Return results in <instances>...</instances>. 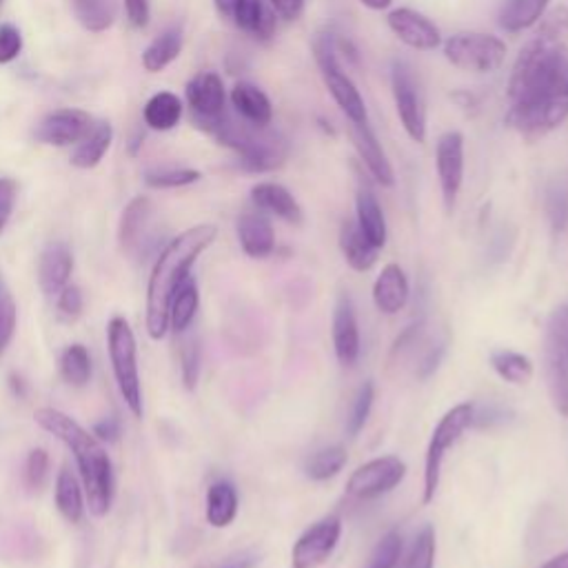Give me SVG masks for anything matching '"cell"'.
I'll use <instances>...</instances> for the list:
<instances>
[{
	"mask_svg": "<svg viewBox=\"0 0 568 568\" xmlns=\"http://www.w3.org/2000/svg\"><path fill=\"white\" fill-rule=\"evenodd\" d=\"M50 473V455L43 449H34L25 462V484L30 491H41Z\"/></svg>",
	"mask_w": 568,
	"mask_h": 568,
	"instance_id": "cell-45",
	"label": "cell"
},
{
	"mask_svg": "<svg viewBox=\"0 0 568 568\" xmlns=\"http://www.w3.org/2000/svg\"><path fill=\"white\" fill-rule=\"evenodd\" d=\"M238 515V491L231 482H213L207 491V522L213 528H227Z\"/></svg>",
	"mask_w": 568,
	"mask_h": 568,
	"instance_id": "cell-29",
	"label": "cell"
},
{
	"mask_svg": "<svg viewBox=\"0 0 568 568\" xmlns=\"http://www.w3.org/2000/svg\"><path fill=\"white\" fill-rule=\"evenodd\" d=\"M23 50V36L14 25H0V65L19 59Z\"/></svg>",
	"mask_w": 568,
	"mask_h": 568,
	"instance_id": "cell-46",
	"label": "cell"
},
{
	"mask_svg": "<svg viewBox=\"0 0 568 568\" xmlns=\"http://www.w3.org/2000/svg\"><path fill=\"white\" fill-rule=\"evenodd\" d=\"M94 435H96L98 440H105V442H116L118 435H120L118 420H116V418H105L103 422H96Z\"/></svg>",
	"mask_w": 568,
	"mask_h": 568,
	"instance_id": "cell-53",
	"label": "cell"
},
{
	"mask_svg": "<svg viewBox=\"0 0 568 568\" xmlns=\"http://www.w3.org/2000/svg\"><path fill=\"white\" fill-rule=\"evenodd\" d=\"M544 378L555 413L568 418V305H557L546 320Z\"/></svg>",
	"mask_w": 568,
	"mask_h": 568,
	"instance_id": "cell-5",
	"label": "cell"
},
{
	"mask_svg": "<svg viewBox=\"0 0 568 568\" xmlns=\"http://www.w3.org/2000/svg\"><path fill=\"white\" fill-rule=\"evenodd\" d=\"M56 506L70 524L83 522V515H85L83 491L78 486L76 475L70 469H63L56 477Z\"/></svg>",
	"mask_w": 568,
	"mask_h": 568,
	"instance_id": "cell-35",
	"label": "cell"
},
{
	"mask_svg": "<svg viewBox=\"0 0 568 568\" xmlns=\"http://www.w3.org/2000/svg\"><path fill=\"white\" fill-rule=\"evenodd\" d=\"M356 222L374 246L382 249L387 244V218L369 187H360L356 196Z\"/></svg>",
	"mask_w": 568,
	"mask_h": 568,
	"instance_id": "cell-27",
	"label": "cell"
},
{
	"mask_svg": "<svg viewBox=\"0 0 568 568\" xmlns=\"http://www.w3.org/2000/svg\"><path fill=\"white\" fill-rule=\"evenodd\" d=\"M387 23H389V30L411 50L433 52L442 45V34L438 25L422 12H416L411 8H400L387 17Z\"/></svg>",
	"mask_w": 568,
	"mask_h": 568,
	"instance_id": "cell-16",
	"label": "cell"
},
{
	"mask_svg": "<svg viewBox=\"0 0 568 568\" xmlns=\"http://www.w3.org/2000/svg\"><path fill=\"white\" fill-rule=\"evenodd\" d=\"M61 374L74 387H85L92 378V358L83 345H72L61 356Z\"/></svg>",
	"mask_w": 568,
	"mask_h": 568,
	"instance_id": "cell-38",
	"label": "cell"
},
{
	"mask_svg": "<svg viewBox=\"0 0 568 568\" xmlns=\"http://www.w3.org/2000/svg\"><path fill=\"white\" fill-rule=\"evenodd\" d=\"M374 400H376V385L371 380H367L356 400H354V407H351V416L347 420V433L349 438H358V433L365 429L369 416H371V409H374Z\"/></svg>",
	"mask_w": 568,
	"mask_h": 568,
	"instance_id": "cell-41",
	"label": "cell"
},
{
	"mask_svg": "<svg viewBox=\"0 0 568 568\" xmlns=\"http://www.w3.org/2000/svg\"><path fill=\"white\" fill-rule=\"evenodd\" d=\"M17 193H19L17 180L0 178V233H3V229L8 227V222L12 218Z\"/></svg>",
	"mask_w": 568,
	"mask_h": 568,
	"instance_id": "cell-49",
	"label": "cell"
},
{
	"mask_svg": "<svg viewBox=\"0 0 568 568\" xmlns=\"http://www.w3.org/2000/svg\"><path fill=\"white\" fill-rule=\"evenodd\" d=\"M409 280L400 264H387L374 284V303L385 316H396L407 307Z\"/></svg>",
	"mask_w": 568,
	"mask_h": 568,
	"instance_id": "cell-22",
	"label": "cell"
},
{
	"mask_svg": "<svg viewBox=\"0 0 568 568\" xmlns=\"http://www.w3.org/2000/svg\"><path fill=\"white\" fill-rule=\"evenodd\" d=\"M404 477L407 464L398 455L376 457L351 473L347 482V493L358 499H374L391 493Z\"/></svg>",
	"mask_w": 568,
	"mask_h": 568,
	"instance_id": "cell-11",
	"label": "cell"
},
{
	"mask_svg": "<svg viewBox=\"0 0 568 568\" xmlns=\"http://www.w3.org/2000/svg\"><path fill=\"white\" fill-rule=\"evenodd\" d=\"M83 294L74 284H67V287L59 294V314L65 320H76L83 314Z\"/></svg>",
	"mask_w": 568,
	"mask_h": 568,
	"instance_id": "cell-48",
	"label": "cell"
},
{
	"mask_svg": "<svg viewBox=\"0 0 568 568\" xmlns=\"http://www.w3.org/2000/svg\"><path fill=\"white\" fill-rule=\"evenodd\" d=\"M541 568H568V550L550 557Z\"/></svg>",
	"mask_w": 568,
	"mask_h": 568,
	"instance_id": "cell-55",
	"label": "cell"
},
{
	"mask_svg": "<svg viewBox=\"0 0 568 568\" xmlns=\"http://www.w3.org/2000/svg\"><path fill=\"white\" fill-rule=\"evenodd\" d=\"M251 200L257 207V211H266L290 224H303V207L287 187H282L277 182H257L251 189Z\"/></svg>",
	"mask_w": 568,
	"mask_h": 568,
	"instance_id": "cell-21",
	"label": "cell"
},
{
	"mask_svg": "<svg viewBox=\"0 0 568 568\" xmlns=\"http://www.w3.org/2000/svg\"><path fill=\"white\" fill-rule=\"evenodd\" d=\"M94 129V118L83 109H59L54 114H48L34 136L43 145L52 147H70L78 145L90 132Z\"/></svg>",
	"mask_w": 568,
	"mask_h": 568,
	"instance_id": "cell-15",
	"label": "cell"
},
{
	"mask_svg": "<svg viewBox=\"0 0 568 568\" xmlns=\"http://www.w3.org/2000/svg\"><path fill=\"white\" fill-rule=\"evenodd\" d=\"M314 54H316V63L320 67V74H323V81H325L329 94L334 96V101L343 109V114L349 118V123H367L369 116H367L365 98H362L360 90L356 87V83L349 78V74L340 65L338 45H336L334 36L320 34L314 41Z\"/></svg>",
	"mask_w": 568,
	"mask_h": 568,
	"instance_id": "cell-7",
	"label": "cell"
},
{
	"mask_svg": "<svg viewBox=\"0 0 568 568\" xmlns=\"http://www.w3.org/2000/svg\"><path fill=\"white\" fill-rule=\"evenodd\" d=\"M198 305H200L198 284L193 277H187L173 294L171 309H169V325L173 327L176 334H185L191 329V323L198 314Z\"/></svg>",
	"mask_w": 568,
	"mask_h": 568,
	"instance_id": "cell-33",
	"label": "cell"
},
{
	"mask_svg": "<svg viewBox=\"0 0 568 568\" xmlns=\"http://www.w3.org/2000/svg\"><path fill=\"white\" fill-rule=\"evenodd\" d=\"M442 356H444V345H438L435 349H431L427 354V358L422 360V365H420V378H429L440 367Z\"/></svg>",
	"mask_w": 568,
	"mask_h": 568,
	"instance_id": "cell-54",
	"label": "cell"
},
{
	"mask_svg": "<svg viewBox=\"0 0 568 568\" xmlns=\"http://www.w3.org/2000/svg\"><path fill=\"white\" fill-rule=\"evenodd\" d=\"M182 52V32L180 30H167L160 36H156L149 48L143 54V67L151 74L162 72L169 67Z\"/></svg>",
	"mask_w": 568,
	"mask_h": 568,
	"instance_id": "cell-34",
	"label": "cell"
},
{
	"mask_svg": "<svg viewBox=\"0 0 568 568\" xmlns=\"http://www.w3.org/2000/svg\"><path fill=\"white\" fill-rule=\"evenodd\" d=\"M546 211L555 231H561L568 220V200L561 189H550L546 196Z\"/></svg>",
	"mask_w": 568,
	"mask_h": 568,
	"instance_id": "cell-47",
	"label": "cell"
},
{
	"mask_svg": "<svg viewBox=\"0 0 568 568\" xmlns=\"http://www.w3.org/2000/svg\"><path fill=\"white\" fill-rule=\"evenodd\" d=\"M218 235L213 224H198L173 238L158 255L147 287V334L151 340H162L169 329V309L173 294L189 277V269Z\"/></svg>",
	"mask_w": 568,
	"mask_h": 568,
	"instance_id": "cell-2",
	"label": "cell"
},
{
	"mask_svg": "<svg viewBox=\"0 0 568 568\" xmlns=\"http://www.w3.org/2000/svg\"><path fill=\"white\" fill-rule=\"evenodd\" d=\"M180 362H182V382L189 391H193L200 378V343L193 334L182 340Z\"/></svg>",
	"mask_w": 568,
	"mask_h": 568,
	"instance_id": "cell-44",
	"label": "cell"
},
{
	"mask_svg": "<svg viewBox=\"0 0 568 568\" xmlns=\"http://www.w3.org/2000/svg\"><path fill=\"white\" fill-rule=\"evenodd\" d=\"M187 101L193 112V120L215 118L224 112L227 92L222 78L213 72H202L187 85Z\"/></svg>",
	"mask_w": 568,
	"mask_h": 568,
	"instance_id": "cell-19",
	"label": "cell"
},
{
	"mask_svg": "<svg viewBox=\"0 0 568 568\" xmlns=\"http://www.w3.org/2000/svg\"><path fill=\"white\" fill-rule=\"evenodd\" d=\"M398 568H435V530L431 524L416 535L409 553L398 561Z\"/></svg>",
	"mask_w": 568,
	"mask_h": 568,
	"instance_id": "cell-39",
	"label": "cell"
},
{
	"mask_svg": "<svg viewBox=\"0 0 568 568\" xmlns=\"http://www.w3.org/2000/svg\"><path fill=\"white\" fill-rule=\"evenodd\" d=\"M17 320H19L17 303L6 287H0V356L6 354V349L10 347V343L14 338Z\"/></svg>",
	"mask_w": 568,
	"mask_h": 568,
	"instance_id": "cell-43",
	"label": "cell"
},
{
	"mask_svg": "<svg viewBox=\"0 0 568 568\" xmlns=\"http://www.w3.org/2000/svg\"><path fill=\"white\" fill-rule=\"evenodd\" d=\"M107 349L112 369L116 376L118 391L129 407L134 418H143V391H140V374H138V349L136 336L125 318H112L107 325Z\"/></svg>",
	"mask_w": 568,
	"mask_h": 568,
	"instance_id": "cell-6",
	"label": "cell"
},
{
	"mask_svg": "<svg viewBox=\"0 0 568 568\" xmlns=\"http://www.w3.org/2000/svg\"><path fill=\"white\" fill-rule=\"evenodd\" d=\"M76 21L92 34L107 32L118 14L116 0H70Z\"/></svg>",
	"mask_w": 568,
	"mask_h": 568,
	"instance_id": "cell-31",
	"label": "cell"
},
{
	"mask_svg": "<svg viewBox=\"0 0 568 568\" xmlns=\"http://www.w3.org/2000/svg\"><path fill=\"white\" fill-rule=\"evenodd\" d=\"M360 3L367 8V10H374V12H382L387 10L393 0H360Z\"/></svg>",
	"mask_w": 568,
	"mask_h": 568,
	"instance_id": "cell-56",
	"label": "cell"
},
{
	"mask_svg": "<svg viewBox=\"0 0 568 568\" xmlns=\"http://www.w3.org/2000/svg\"><path fill=\"white\" fill-rule=\"evenodd\" d=\"M0 6H3V0H0Z\"/></svg>",
	"mask_w": 568,
	"mask_h": 568,
	"instance_id": "cell-58",
	"label": "cell"
},
{
	"mask_svg": "<svg viewBox=\"0 0 568 568\" xmlns=\"http://www.w3.org/2000/svg\"><path fill=\"white\" fill-rule=\"evenodd\" d=\"M473 427V404L464 402L453 407L451 411L444 413V418L438 422L427 457H424V491H422V504H431L435 499V493L440 488V477H442V464L449 453V449L462 438V433Z\"/></svg>",
	"mask_w": 568,
	"mask_h": 568,
	"instance_id": "cell-8",
	"label": "cell"
},
{
	"mask_svg": "<svg viewBox=\"0 0 568 568\" xmlns=\"http://www.w3.org/2000/svg\"><path fill=\"white\" fill-rule=\"evenodd\" d=\"M200 180V171L196 169H176V167H165V169H149L145 173V182L154 189H176V187H187Z\"/></svg>",
	"mask_w": 568,
	"mask_h": 568,
	"instance_id": "cell-40",
	"label": "cell"
},
{
	"mask_svg": "<svg viewBox=\"0 0 568 568\" xmlns=\"http://www.w3.org/2000/svg\"><path fill=\"white\" fill-rule=\"evenodd\" d=\"M343 535V519L338 515H327L314 526H309L292 550L294 568H318L323 566L336 550Z\"/></svg>",
	"mask_w": 568,
	"mask_h": 568,
	"instance_id": "cell-12",
	"label": "cell"
},
{
	"mask_svg": "<svg viewBox=\"0 0 568 568\" xmlns=\"http://www.w3.org/2000/svg\"><path fill=\"white\" fill-rule=\"evenodd\" d=\"M391 87H393V101L398 109V118L409 134L411 140L424 143L427 140V107L420 92V83L413 74V70L396 61L391 72Z\"/></svg>",
	"mask_w": 568,
	"mask_h": 568,
	"instance_id": "cell-10",
	"label": "cell"
},
{
	"mask_svg": "<svg viewBox=\"0 0 568 568\" xmlns=\"http://www.w3.org/2000/svg\"><path fill=\"white\" fill-rule=\"evenodd\" d=\"M435 167H438L444 207L451 213L455 209V202L464 182V136L460 132H444L438 138Z\"/></svg>",
	"mask_w": 568,
	"mask_h": 568,
	"instance_id": "cell-14",
	"label": "cell"
},
{
	"mask_svg": "<svg viewBox=\"0 0 568 568\" xmlns=\"http://www.w3.org/2000/svg\"><path fill=\"white\" fill-rule=\"evenodd\" d=\"M269 6L282 21H298L305 12V0H269Z\"/></svg>",
	"mask_w": 568,
	"mask_h": 568,
	"instance_id": "cell-51",
	"label": "cell"
},
{
	"mask_svg": "<svg viewBox=\"0 0 568 568\" xmlns=\"http://www.w3.org/2000/svg\"><path fill=\"white\" fill-rule=\"evenodd\" d=\"M34 418L41 429L59 438L72 451L87 491L90 511L96 517L107 515L114 502V466L101 440L59 409H39Z\"/></svg>",
	"mask_w": 568,
	"mask_h": 568,
	"instance_id": "cell-3",
	"label": "cell"
},
{
	"mask_svg": "<svg viewBox=\"0 0 568 568\" xmlns=\"http://www.w3.org/2000/svg\"><path fill=\"white\" fill-rule=\"evenodd\" d=\"M200 129L211 134L220 145L231 147L240 156L242 169L251 173H264L280 169L287 162L290 145L277 132L269 127L251 125L242 118H233L222 112L215 118L196 120Z\"/></svg>",
	"mask_w": 568,
	"mask_h": 568,
	"instance_id": "cell-4",
	"label": "cell"
},
{
	"mask_svg": "<svg viewBox=\"0 0 568 568\" xmlns=\"http://www.w3.org/2000/svg\"><path fill=\"white\" fill-rule=\"evenodd\" d=\"M255 564H257V555L251 550H242V553H235L233 557H229L227 561L207 566V568H253Z\"/></svg>",
	"mask_w": 568,
	"mask_h": 568,
	"instance_id": "cell-52",
	"label": "cell"
},
{
	"mask_svg": "<svg viewBox=\"0 0 568 568\" xmlns=\"http://www.w3.org/2000/svg\"><path fill=\"white\" fill-rule=\"evenodd\" d=\"M506 125L537 140L568 118V45L539 34L522 48L508 78Z\"/></svg>",
	"mask_w": 568,
	"mask_h": 568,
	"instance_id": "cell-1",
	"label": "cell"
},
{
	"mask_svg": "<svg viewBox=\"0 0 568 568\" xmlns=\"http://www.w3.org/2000/svg\"><path fill=\"white\" fill-rule=\"evenodd\" d=\"M334 349L343 367H354L360 358V327L349 292H340L334 309Z\"/></svg>",
	"mask_w": 568,
	"mask_h": 568,
	"instance_id": "cell-17",
	"label": "cell"
},
{
	"mask_svg": "<svg viewBox=\"0 0 568 568\" xmlns=\"http://www.w3.org/2000/svg\"><path fill=\"white\" fill-rule=\"evenodd\" d=\"M112 140H114V129L109 123L94 125V129L76 145L72 154V165L78 169H94L109 151Z\"/></svg>",
	"mask_w": 568,
	"mask_h": 568,
	"instance_id": "cell-30",
	"label": "cell"
},
{
	"mask_svg": "<svg viewBox=\"0 0 568 568\" xmlns=\"http://www.w3.org/2000/svg\"><path fill=\"white\" fill-rule=\"evenodd\" d=\"M145 123L149 129L156 132H169L180 123L182 116V103L176 94L171 92H158L156 96L149 98V103L145 105Z\"/></svg>",
	"mask_w": 568,
	"mask_h": 568,
	"instance_id": "cell-32",
	"label": "cell"
},
{
	"mask_svg": "<svg viewBox=\"0 0 568 568\" xmlns=\"http://www.w3.org/2000/svg\"><path fill=\"white\" fill-rule=\"evenodd\" d=\"M340 249H343V255H345L347 264L354 271H360V273L374 269L376 262H378V253H380V249L369 242V238L362 233V229L358 227L356 220H345L343 222Z\"/></svg>",
	"mask_w": 568,
	"mask_h": 568,
	"instance_id": "cell-26",
	"label": "cell"
},
{
	"mask_svg": "<svg viewBox=\"0 0 568 568\" xmlns=\"http://www.w3.org/2000/svg\"><path fill=\"white\" fill-rule=\"evenodd\" d=\"M349 455L347 449L343 444H334V446H325L320 451H316L307 464H305V473L309 480L314 482H325L329 477H336L345 464H347Z\"/></svg>",
	"mask_w": 568,
	"mask_h": 568,
	"instance_id": "cell-37",
	"label": "cell"
},
{
	"mask_svg": "<svg viewBox=\"0 0 568 568\" xmlns=\"http://www.w3.org/2000/svg\"><path fill=\"white\" fill-rule=\"evenodd\" d=\"M151 200L147 196H136L123 211L120 215V227H118V240L123 251L136 255L143 246V242L149 235V224H151Z\"/></svg>",
	"mask_w": 568,
	"mask_h": 568,
	"instance_id": "cell-23",
	"label": "cell"
},
{
	"mask_svg": "<svg viewBox=\"0 0 568 568\" xmlns=\"http://www.w3.org/2000/svg\"><path fill=\"white\" fill-rule=\"evenodd\" d=\"M74 271L72 249L56 240L45 246L39 260V282L48 298H59V294L70 284V275Z\"/></svg>",
	"mask_w": 568,
	"mask_h": 568,
	"instance_id": "cell-18",
	"label": "cell"
},
{
	"mask_svg": "<svg viewBox=\"0 0 568 568\" xmlns=\"http://www.w3.org/2000/svg\"><path fill=\"white\" fill-rule=\"evenodd\" d=\"M231 105L235 114L251 125L269 127L273 120V107L269 96L251 83H238L231 90Z\"/></svg>",
	"mask_w": 568,
	"mask_h": 568,
	"instance_id": "cell-25",
	"label": "cell"
},
{
	"mask_svg": "<svg viewBox=\"0 0 568 568\" xmlns=\"http://www.w3.org/2000/svg\"><path fill=\"white\" fill-rule=\"evenodd\" d=\"M548 10V0H504L499 10V28L517 34L539 23Z\"/></svg>",
	"mask_w": 568,
	"mask_h": 568,
	"instance_id": "cell-28",
	"label": "cell"
},
{
	"mask_svg": "<svg viewBox=\"0 0 568 568\" xmlns=\"http://www.w3.org/2000/svg\"><path fill=\"white\" fill-rule=\"evenodd\" d=\"M508 48L502 39L484 32H462L451 36L444 43V56L446 61L462 70L473 74H493L497 72L506 61Z\"/></svg>",
	"mask_w": 568,
	"mask_h": 568,
	"instance_id": "cell-9",
	"label": "cell"
},
{
	"mask_svg": "<svg viewBox=\"0 0 568 568\" xmlns=\"http://www.w3.org/2000/svg\"><path fill=\"white\" fill-rule=\"evenodd\" d=\"M10 380H12V387H14V393H17V396H21V398H23V396H25V385H23V380H21V378H17V376H12V378H10Z\"/></svg>",
	"mask_w": 568,
	"mask_h": 568,
	"instance_id": "cell-57",
	"label": "cell"
},
{
	"mask_svg": "<svg viewBox=\"0 0 568 568\" xmlns=\"http://www.w3.org/2000/svg\"><path fill=\"white\" fill-rule=\"evenodd\" d=\"M238 240L249 257L262 260L275 249V231L260 211H246L238 218Z\"/></svg>",
	"mask_w": 568,
	"mask_h": 568,
	"instance_id": "cell-24",
	"label": "cell"
},
{
	"mask_svg": "<svg viewBox=\"0 0 568 568\" xmlns=\"http://www.w3.org/2000/svg\"><path fill=\"white\" fill-rule=\"evenodd\" d=\"M351 140L356 145V151H358L360 160L367 165V169L376 178V182H380L382 187H393V182H396L393 167H391V162L387 158V151L382 149L378 136L369 127V120L367 123H351Z\"/></svg>",
	"mask_w": 568,
	"mask_h": 568,
	"instance_id": "cell-20",
	"label": "cell"
},
{
	"mask_svg": "<svg viewBox=\"0 0 568 568\" xmlns=\"http://www.w3.org/2000/svg\"><path fill=\"white\" fill-rule=\"evenodd\" d=\"M402 533L389 530L376 546V550L369 557L367 568H398V561L402 557Z\"/></svg>",
	"mask_w": 568,
	"mask_h": 568,
	"instance_id": "cell-42",
	"label": "cell"
},
{
	"mask_svg": "<svg viewBox=\"0 0 568 568\" xmlns=\"http://www.w3.org/2000/svg\"><path fill=\"white\" fill-rule=\"evenodd\" d=\"M222 19L255 41H271L277 28L275 12L266 0H213Z\"/></svg>",
	"mask_w": 568,
	"mask_h": 568,
	"instance_id": "cell-13",
	"label": "cell"
},
{
	"mask_svg": "<svg viewBox=\"0 0 568 568\" xmlns=\"http://www.w3.org/2000/svg\"><path fill=\"white\" fill-rule=\"evenodd\" d=\"M493 371L508 385H515V387H522V385H528L533 380V362L517 354V351H508V349H499V351H493L491 358H488Z\"/></svg>",
	"mask_w": 568,
	"mask_h": 568,
	"instance_id": "cell-36",
	"label": "cell"
},
{
	"mask_svg": "<svg viewBox=\"0 0 568 568\" xmlns=\"http://www.w3.org/2000/svg\"><path fill=\"white\" fill-rule=\"evenodd\" d=\"M125 12H127L129 23L136 30H145L149 25V19H151L149 0H125Z\"/></svg>",
	"mask_w": 568,
	"mask_h": 568,
	"instance_id": "cell-50",
	"label": "cell"
}]
</instances>
